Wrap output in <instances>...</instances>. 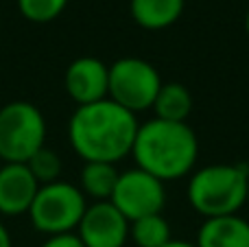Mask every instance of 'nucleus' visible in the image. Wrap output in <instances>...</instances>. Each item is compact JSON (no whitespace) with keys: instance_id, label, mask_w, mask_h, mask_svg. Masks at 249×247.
<instances>
[{"instance_id":"1","label":"nucleus","mask_w":249,"mask_h":247,"mask_svg":"<svg viewBox=\"0 0 249 247\" xmlns=\"http://www.w3.org/2000/svg\"><path fill=\"white\" fill-rule=\"evenodd\" d=\"M138 127L140 123L136 114L103 99L74 109L68 123V140L72 151L83 162L116 164L131 156Z\"/></svg>"},{"instance_id":"2","label":"nucleus","mask_w":249,"mask_h":247,"mask_svg":"<svg viewBox=\"0 0 249 247\" xmlns=\"http://www.w3.org/2000/svg\"><path fill=\"white\" fill-rule=\"evenodd\" d=\"M131 156L136 166L160 182H175L195 171L199 158V140L186 123L151 118L138 127Z\"/></svg>"},{"instance_id":"3","label":"nucleus","mask_w":249,"mask_h":247,"mask_svg":"<svg viewBox=\"0 0 249 247\" xmlns=\"http://www.w3.org/2000/svg\"><path fill=\"white\" fill-rule=\"evenodd\" d=\"M247 164H208L190 173L188 201L206 219L238 214L247 204Z\"/></svg>"},{"instance_id":"4","label":"nucleus","mask_w":249,"mask_h":247,"mask_svg":"<svg viewBox=\"0 0 249 247\" xmlns=\"http://www.w3.org/2000/svg\"><path fill=\"white\" fill-rule=\"evenodd\" d=\"M46 142V118L29 101H11L0 107V160L26 164Z\"/></svg>"},{"instance_id":"5","label":"nucleus","mask_w":249,"mask_h":247,"mask_svg":"<svg viewBox=\"0 0 249 247\" xmlns=\"http://www.w3.org/2000/svg\"><path fill=\"white\" fill-rule=\"evenodd\" d=\"M86 208L88 201L81 188L59 179L39 186L29 208V219L35 230L46 236L68 234V232H77Z\"/></svg>"},{"instance_id":"6","label":"nucleus","mask_w":249,"mask_h":247,"mask_svg":"<svg viewBox=\"0 0 249 247\" xmlns=\"http://www.w3.org/2000/svg\"><path fill=\"white\" fill-rule=\"evenodd\" d=\"M162 88V77L153 64L140 57H123L109 66L107 99L131 114L153 107V101Z\"/></svg>"},{"instance_id":"7","label":"nucleus","mask_w":249,"mask_h":247,"mask_svg":"<svg viewBox=\"0 0 249 247\" xmlns=\"http://www.w3.org/2000/svg\"><path fill=\"white\" fill-rule=\"evenodd\" d=\"M109 201L131 223L136 219L162 212L166 206V188H164V182L136 166L118 175L116 188Z\"/></svg>"},{"instance_id":"8","label":"nucleus","mask_w":249,"mask_h":247,"mask_svg":"<svg viewBox=\"0 0 249 247\" xmlns=\"http://www.w3.org/2000/svg\"><path fill=\"white\" fill-rule=\"evenodd\" d=\"M74 234L86 247H124L129 221L112 201H94L86 208Z\"/></svg>"},{"instance_id":"9","label":"nucleus","mask_w":249,"mask_h":247,"mask_svg":"<svg viewBox=\"0 0 249 247\" xmlns=\"http://www.w3.org/2000/svg\"><path fill=\"white\" fill-rule=\"evenodd\" d=\"M64 88L77 107L107 99L109 66L96 57H79L66 68Z\"/></svg>"},{"instance_id":"10","label":"nucleus","mask_w":249,"mask_h":247,"mask_svg":"<svg viewBox=\"0 0 249 247\" xmlns=\"http://www.w3.org/2000/svg\"><path fill=\"white\" fill-rule=\"evenodd\" d=\"M37 191L39 184L26 164H2L0 169V214L4 217L29 214Z\"/></svg>"},{"instance_id":"11","label":"nucleus","mask_w":249,"mask_h":247,"mask_svg":"<svg viewBox=\"0 0 249 247\" xmlns=\"http://www.w3.org/2000/svg\"><path fill=\"white\" fill-rule=\"evenodd\" d=\"M197 247H249V221L238 214L206 219L199 228Z\"/></svg>"},{"instance_id":"12","label":"nucleus","mask_w":249,"mask_h":247,"mask_svg":"<svg viewBox=\"0 0 249 247\" xmlns=\"http://www.w3.org/2000/svg\"><path fill=\"white\" fill-rule=\"evenodd\" d=\"M186 0H129V11L138 26L146 31H162L181 18Z\"/></svg>"},{"instance_id":"13","label":"nucleus","mask_w":249,"mask_h":247,"mask_svg":"<svg viewBox=\"0 0 249 247\" xmlns=\"http://www.w3.org/2000/svg\"><path fill=\"white\" fill-rule=\"evenodd\" d=\"M151 109L155 112V118L171 123H186V118L193 112V94L184 83H162Z\"/></svg>"},{"instance_id":"14","label":"nucleus","mask_w":249,"mask_h":247,"mask_svg":"<svg viewBox=\"0 0 249 247\" xmlns=\"http://www.w3.org/2000/svg\"><path fill=\"white\" fill-rule=\"evenodd\" d=\"M116 164L109 162H86L79 177V188L86 197L94 201H109L118 182Z\"/></svg>"},{"instance_id":"15","label":"nucleus","mask_w":249,"mask_h":247,"mask_svg":"<svg viewBox=\"0 0 249 247\" xmlns=\"http://www.w3.org/2000/svg\"><path fill=\"white\" fill-rule=\"evenodd\" d=\"M129 239L136 247H164L171 236V226L164 214H149L129 223Z\"/></svg>"},{"instance_id":"16","label":"nucleus","mask_w":249,"mask_h":247,"mask_svg":"<svg viewBox=\"0 0 249 247\" xmlns=\"http://www.w3.org/2000/svg\"><path fill=\"white\" fill-rule=\"evenodd\" d=\"M29 171L33 173V177L37 179L39 186L44 184H53V182H59V175H61V158L57 151L53 149L42 147L29 162H26Z\"/></svg>"},{"instance_id":"17","label":"nucleus","mask_w":249,"mask_h":247,"mask_svg":"<svg viewBox=\"0 0 249 247\" xmlns=\"http://www.w3.org/2000/svg\"><path fill=\"white\" fill-rule=\"evenodd\" d=\"M68 7V0H18V9L24 16V20L33 24H46L64 13Z\"/></svg>"},{"instance_id":"18","label":"nucleus","mask_w":249,"mask_h":247,"mask_svg":"<svg viewBox=\"0 0 249 247\" xmlns=\"http://www.w3.org/2000/svg\"><path fill=\"white\" fill-rule=\"evenodd\" d=\"M39 247H86L81 243L74 232H68V234H55V236H48Z\"/></svg>"},{"instance_id":"19","label":"nucleus","mask_w":249,"mask_h":247,"mask_svg":"<svg viewBox=\"0 0 249 247\" xmlns=\"http://www.w3.org/2000/svg\"><path fill=\"white\" fill-rule=\"evenodd\" d=\"M0 247H13L11 234H9V230L4 228V223H2V221H0Z\"/></svg>"},{"instance_id":"20","label":"nucleus","mask_w":249,"mask_h":247,"mask_svg":"<svg viewBox=\"0 0 249 247\" xmlns=\"http://www.w3.org/2000/svg\"><path fill=\"white\" fill-rule=\"evenodd\" d=\"M164 247H197V243H188V241H175V239H171Z\"/></svg>"},{"instance_id":"21","label":"nucleus","mask_w":249,"mask_h":247,"mask_svg":"<svg viewBox=\"0 0 249 247\" xmlns=\"http://www.w3.org/2000/svg\"><path fill=\"white\" fill-rule=\"evenodd\" d=\"M245 31H247V35H249V9H247V16H245Z\"/></svg>"},{"instance_id":"22","label":"nucleus","mask_w":249,"mask_h":247,"mask_svg":"<svg viewBox=\"0 0 249 247\" xmlns=\"http://www.w3.org/2000/svg\"><path fill=\"white\" fill-rule=\"evenodd\" d=\"M247 204H249V182H247Z\"/></svg>"}]
</instances>
